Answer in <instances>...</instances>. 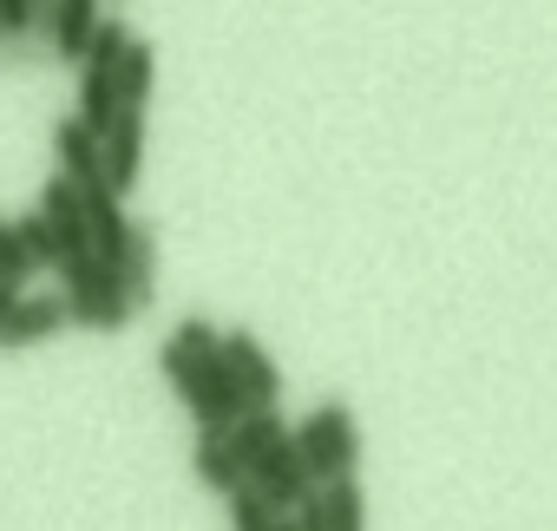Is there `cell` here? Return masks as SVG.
<instances>
[{"label":"cell","mask_w":557,"mask_h":531,"mask_svg":"<svg viewBox=\"0 0 557 531\" xmlns=\"http://www.w3.org/2000/svg\"><path fill=\"white\" fill-rule=\"evenodd\" d=\"M0 34H8V21H0Z\"/></svg>","instance_id":"44dd1931"},{"label":"cell","mask_w":557,"mask_h":531,"mask_svg":"<svg viewBox=\"0 0 557 531\" xmlns=\"http://www.w3.org/2000/svg\"><path fill=\"white\" fill-rule=\"evenodd\" d=\"M60 329H73V316H66V296H21L8 316H0V348L8 355H21V348H40V342H53Z\"/></svg>","instance_id":"8992f818"},{"label":"cell","mask_w":557,"mask_h":531,"mask_svg":"<svg viewBox=\"0 0 557 531\" xmlns=\"http://www.w3.org/2000/svg\"><path fill=\"white\" fill-rule=\"evenodd\" d=\"M60 296H66V316L73 329H92V335H119L138 309H132V289L119 276V262H99V249H73L60 262Z\"/></svg>","instance_id":"6da1fadb"},{"label":"cell","mask_w":557,"mask_h":531,"mask_svg":"<svg viewBox=\"0 0 557 531\" xmlns=\"http://www.w3.org/2000/svg\"><path fill=\"white\" fill-rule=\"evenodd\" d=\"M79 197H86V230H92L99 262H125V243H132L125 190H112V184H106V171H99V177H86V184H79Z\"/></svg>","instance_id":"5b68a950"},{"label":"cell","mask_w":557,"mask_h":531,"mask_svg":"<svg viewBox=\"0 0 557 531\" xmlns=\"http://www.w3.org/2000/svg\"><path fill=\"white\" fill-rule=\"evenodd\" d=\"M119 276H125V289H132V309L145 316V309L158 302V236H151L145 223H132V243H125Z\"/></svg>","instance_id":"7c38bea8"},{"label":"cell","mask_w":557,"mask_h":531,"mask_svg":"<svg viewBox=\"0 0 557 531\" xmlns=\"http://www.w3.org/2000/svg\"><path fill=\"white\" fill-rule=\"evenodd\" d=\"M99 27V0H53V14H47V47L53 60H79L86 40Z\"/></svg>","instance_id":"8fae6325"},{"label":"cell","mask_w":557,"mask_h":531,"mask_svg":"<svg viewBox=\"0 0 557 531\" xmlns=\"http://www.w3.org/2000/svg\"><path fill=\"white\" fill-rule=\"evenodd\" d=\"M190 472H197V485L203 492H236L243 485V459L230 453V440L223 433H197V446H190Z\"/></svg>","instance_id":"4fadbf2b"},{"label":"cell","mask_w":557,"mask_h":531,"mask_svg":"<svg viewBox=\"0 0 557 531\" xmlns=\"http://www.w3.org/2000/svg\"><path fill=\"white\" fill-rule=\"evenodd\" d=\"M289 433H296V446L309 459V479H348L361 466V433H355V407L348 400H322Z\"/></svg>","instance_id":"7a4b0ae2"},{"label":"cell","mask_w":557,"mask_h":531,"mask_svg":"<svg viewBox=\"0 0 557 531\" xmlns=\"http://www.w3.org/2000/svg\"><path fill=\"white\" fill-rule=\"evenodd\" d=\"M171 342H177V348H184V355H190V361H197L203 374H216V368H223V335H216V329H210L203 316H184Z\"/></svg>","instance_id":"e0dca14e"},{"label":"cell","mask_w":557,"mask_h":531,"mask_svg":"<svg viewBox=\"0 0 557 531\" xmlns=\"http://www.w3.org/2000/svg\"><path fill=\"white\" fill-rule=\"evenodd\" d=\"M158 368H164L171 394H177V400H184L190 413H197V407L210 400V374H203V368H197V361H190V355H184L177 342H164V348H158Z\"/></svg>","instance_id":"2e32d148"},{"label":"cell","mask_w":557,"mask_h":531,"mask_svg":"<svg viewBox=\"0 0 557 531\" xmlns=\"http://www.w3.org/2000/svg\"><path fill=\"white\" fill-rule=\"evenodd\" d=\"M289 524H296V531H361V524H368V498H361L355 472H348V479H315V485L289 505Z\"/></svg>","instance_id":"3957f363"},{"label":"cell","mask_w":557,"mask_h":531,"mask_svg":"<svg viewBox=\"0 0 557 531\" xmlns=\"http://www.w3.org/2000/svg\"><path fill=\"white\" fill-rule=\"evenodd\" d=\"M53 158H60V171H66V177H79V184L106 171V145H99V132H92L79 112L53 125Z\"/></svg>","instance_id":"30bf717a"},{"label":"cell","mask_w":557,"mask_h":531,"mask_svg":"<svg viewBox=\"0 0 557 531\" xmlns=\"http://www.w3.org/2000/svg\"><path fill=\"white\" fill-rule=\"evenodd\" d=\"M151 79H158V53H151V40H125V53H119V106H145L151 99Z\"/></svg>","instance_id":"9a60e30c"},{"label":"cell","mask_w":557,"mask_h":531,"mask_svg":"<svg viewBox=\"0 0 557 531\" xmlns=\"http://www.w3.org/2000/svg\"><path fill=\"white\" fill-rule=\"evenodd\" d=\"M243 479H256L262 492H269V505L275 511H289L315 479H309V459H302V446H296V433H283V440H275V446H262L256 459H249V472Z\"/></svg>","instance_id":"277c9868"},{"label":"cell","mask_w":557,"mask_h":531,"mask_svg":"<svg viewBox=\"0 0 557 531\" xmlns=\"http://www.w3.org/2000/svg\"><path fill=\"white\" fill-rule=\"evenodd\" d=\"M14 302H21V283H8V276H0V316H8Z\"/></svg>","instance_id":"ffe728a7"},{"label":"cell","mask_w":557,"mask_h":531,"mask_svg":"<svg viewBox=\"0 0 557 531\" xmlns=\"http://www.w3.org/2000/svg\"><path fill=\"white\" fill-rule=\"evenodd\" d=\"M40 270V262L27 256V243H21V230L14 223H0V276H8V283H21L27 289V276Z\"/></svg>","instance_id":"d6986e66"},{"label":"cell","mask_w":557,"mask_h":531,"mask_svg":"<svg viewBox=\"0 0 557 531\" xmlns=\"http://www.w3.org/2000/svg\"><path fill=\"white\" fill-rule=\"evenodd\" d=\"M223 361H230V374L249 387V400H275L283 394V374H275V355L249 335V329H230L223 335Z\"/></svg>","instance_id":"ba28073f"},{"label":"cell","mask_w":557,"mask_h":531,"mask_svg":"<svg viewBox=\"0 0 557 531\" xmlns=\"http://www.w3.org/2000/svg\"><path fill=\"white\" fill-rule=\"evenodd\" d=\"M99 145H106V184L132 197L138 171H145V106H119Z\"/></svg>","instance_id":"52a82bcc"},{"label":"cell","mask_w":557,"mask_h":531,"mask_svg":"<svg viewBox=\"0 0 557 531\" xmlns=\"http://www.w3.org/2000/svg\"><path fill=\"white\" fill-rule=\"evenodd\" d=\"M223 505H230V524H243V531H296L289 511H275L256 479H243L236 492H223Z\"/></svg>","instance_id":"5bb4252c"},{"label":"cell","mask_w":557,"mask_h":531,"mask_svg":"<svg viewBox=\"0 0 557 531\" xmlns=\"http://www.w3.org/2000/svg\"><path fill=\"white\" fill-rule=\"evenodd\" d=\"M40 217H47V223L60 230L66 256H73V249H92V230H86V197H79V177L53 171V177H47V190H40Z\"/></svg>","instance_id":"9c48e42d"},{"label":"cell","mask_w":557,"mask_h":531,"mask_svg":"<svg viewBox=\"0 0 557 531\" xmlns=\"http://www.w3.org/2000/svg\"><path fill=\"white\" fill-rule=\"evenodd\" d=\"M14 230H21V243H27V256L40 262V270H60V262H66V243H60V230H53L40 210H34V217H21Z\"/></svg>","instance_id":"ac0fdd59"}]
</instances>
